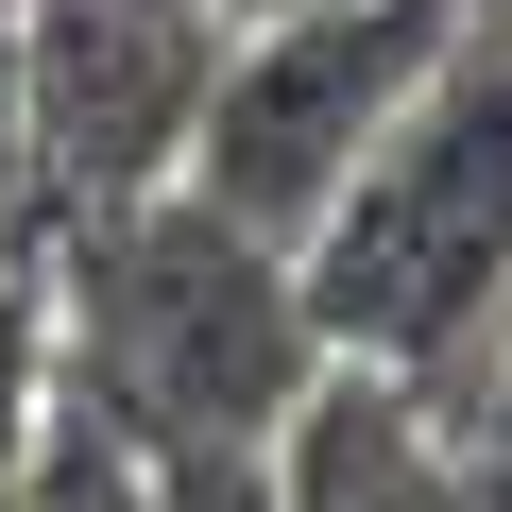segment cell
Listing matches in <instances>:
<instances>
[{
    "label": "cell",
    "mask_w": 512,
    "mask_h": 512,
    "mask_svg": "<svg viewBox=\"0 0 512 512\" xmlns=\"http://www.w3.org/2000/svg\"><path fill=\"white\" fill-rule=\"evenodd\" d=\"M69 274V359H86V410H120L154 461H205V444H274L308 393H325V291H308V239L239 222L222 188H154V205H103L52 239Z\"/></svg>",
    "instance_id": "obj_1"
},
{
    "label": "cell",
    "mask_w": 512,
    "mask_h": 512,
    "mask_svg": "<svg viewBox=\"0 0 512 512\" xmlns=\"http://www.w3.org/2000/svg\"><path fill=\"white\" fill-rule=\"evenodd\" d=\"M308 291L342 359H410L461 376L512 308V0H478L461 52L427 69V103L376 137V171L325 205Z\"/></svg>",
    "instance_id": "obj_2"
},
{
    "label": "cell",
    "mask_w": 512,
    "mask_h": 512,
    "mask_svg": "<svg viewBox=\"0 0 512 512\" xmlns=\"http://www.w3.org/2000/svg\"><path fill=\"white\" fill-rule=\"evenodd\" d=\"M461 18H478V0H291V18H239L188 188H222L239 222H274V239H325V205L427 103V69L461 52Z\"/></svg>",
    "instance_id": "obj_3"
},
{
    "label": "cell",
    "mask_w": 512,
    "mask_h": 512,
    "mask_svg": "<svg viewBox=\"0 0 512 512\" xmlns=\"http://www.w3.org/2000/svg\"><path fill=\"white\" fill-rule=\"evenodd\" d=\"M18 52H35V154H52V239H69L103 205L188 188L239 0H18Z\"/></svg>",
    "instance_id": "obj_4"
},
{
    "label": "cell",
    "mask_w": 512,
    "mask_h": 512,
    "mask_svg": "<svg viewBox=\"0 0 512 512\" xmlns=\"http://www.w3.org/2000/svg\"><path fill=\"white\" fill-rule=\"evenodd\" d=\"M274 512H512V461L461 427L410 359H325V393L274 427Z\"/></svg>",
    "instance_id": "obj_5"
},
{
    "label": "cell",
    "mask_w": 512,
    "mask_h": 512,
    "mask_svg": "<svg viewBox=\"0 0 512 512\" xmlns=\"http://www.w3.org/2000/svg\"><path fill=\"white\" fill-rule=\"evenodd\" d=\"M69 393H86V359H69V274H52V239H0V478L52 461Z\"/></svg>",
    "instance_id": "obj_6"
},
{
    "label": "cell",
    "mask_w": 512,
    "mask_h": 512,
    "mask_svg": "<svg viewBox=\"0 0 512 512\" xmlns=\"http://www.w3.org/2000/svg\"><path fill=\"white\" fill-rule=\"evenodd\" d=\"M0 239H52V154H35V52H18V0H0Z\"/></svg>",
    "instance_id": "obj_7"
},
{
    "label": "cell",
    "mask_w": 512,
    "mask_h": 512,
    "mask_svg": "<svg viewBox=\"0 0 512 512\" xmlns=\"http://www.w3.org/2000/svg\"><path fill=\"white\" fill-rule=\"evenodd\" d=\"M0 512H52V495H35V478H0Z\"/></svg>",
    "instance_id": "obj_8"
},
{
    "label": "cell",
    "mask_w": 512,
    "mask_h": 512,
    "mask_svg": "<svg viewBox=\"0 0 512 512\" xmlns=\"http://www.w3.org/2000/svg\"><path fill=\"white\" fill-rule=\"evenodd\" d=\"M239 18H291V0H239Z\"/></svg>",
    "instance_id": "obj_9"
}]
</instances>
